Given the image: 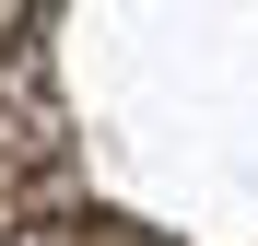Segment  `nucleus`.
Returning a JSON list of instances; mask_svg holds the SVG:
<instances>
[{"label": "nucleus", "mask_w": 258, "mask_h": 246, "mask_svg": "<svg viewBox=\"0 0 258 246\" xmlns=\"http://www.w3.org/2000/svg\"><path fill=\"white\" fill-rule=\"evenodd\" d=\"M0 246H258V0H0Z\"/></svg>", "instance_id": "f257e3e1"}]
</instances>
